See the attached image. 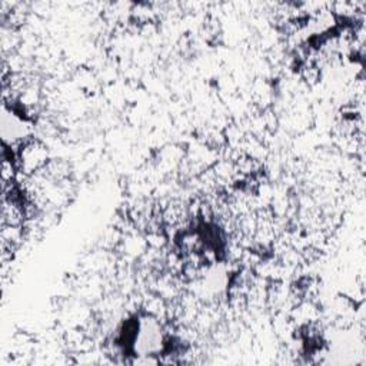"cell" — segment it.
Masks as SVG:
<instances>
[{
  "label": "cell",
  "instance_id": "cell-1",
  "mask_svg": "<svg viewBox=\"0 0 366 366\" xmlns=\"http://www.w3.org/2000/svg\"><path fill=\"white\" fill-rule=\"evenodd\" d=\"M34 122L11 106L1 107V140L3 147L16 152L26 140L33 137Z\"/></svg>",
  "mask_w": 366,
  "mask_h": 366
},
{
  "label": "cell",
  "instance_id": "cell-2",
  "mask_svg": "<svg viewBox=\"0 0 366 366\" xmlns=\"http://www.w3.org/2000/svg\"><path fill=\"white\" fill-rule=\"evenodd\" d=\"M14 162L19 173L33 176L50 162L49 149L44 142L33 136L14 152Z\"/></svg>",
  "mask_w": 366,
  "mask_h": 366
}]
</instances>
